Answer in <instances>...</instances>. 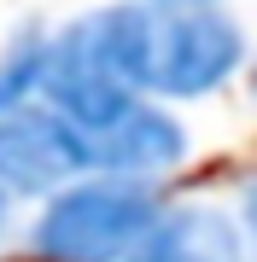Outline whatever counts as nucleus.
<instances>
[{
  "mask_svg": "<svg viewBox=\"0 0 257 262\" xmlns=\"http://www.w3.org/2000/svg\"><path fill=\"white\" fill-rule=\"evenodd\" d=\"M141 94H129L123 76L111 70V58L100 47L94 12L76 24H65L58 35H47V58H41V105H53L65 122H76L82 134L105 128L129 111Z\"/></svg>",
  "mask_w": 257,
  "mask_h": 262,
  "instance_id": "obj_3",
  "label": "nucleus"
},
{
  "mask_svg": "<svg viewBox=\"0 0 257 262\" xmlns=\"http://www.w3.org/2000/svg\"><path fill=\"white\" fill-rule=\"evenodd\" d=\"M88 140V175H123V181H158L181 169L187 158V128L158 99H134L117 122L82 134Z\"/></svg>",
  "mask_w": 257,
  "mask_h": 262,
  "instance_id": "obj_5",
  "label": "nucleus"
},
{
  "mask_svg": "<svg viewBox=\"0 0 257 262\" xmlns=\"http://www.w3.org/2000/svg\"><path fill=\"white\" fill-rule=\"evenodd\" d=\"M129 262H246V239L216 204H175L146 227Z\"/></svg>",
  "mask_w": 257,
  "mask_h": 262,
  "instance_id": "obj_6",
  "label": "nucleus"
},
{
  "mask_svg": "<svg viewBox=\"0 0 257 262\" xmlns=\"http://www.w3.org/2000/svg\"><path fill=\"white\" fill-rule=\"evenodd\" d=\"M6 215H12V192L0 187V233H6Z\"/></svg>",
  "mask_w": 257,
  "mask_h": 262,
  "instance_id": "obj_10",
  "label": "nucleus"
},
{
  "mask_svg": "<svg viewBox=\"0 0 257 262\" xmlns=\"http://www.w3.org/2000/svg\"><path fill=\"white\" fill-rule=\"evenodd\" d=\"M141 6H216V0H141Z\"/></svg>",
  "mask_w": 257,
  "mask_h": 262,
  "instance_id": "obj_9",
  "label": "nucleus"
},
{
  "mask_svg": "<svg viewBox=\"0 0 257 262\" xmlns=\"http://www.w3.org/2000/svg\"><path fill=\"white\" fill-rule=\"evenodd\" d=\"M158 215L164 198L152 181L82 175L41 204L29 245L41 262H129V251L146 239Z\"/></svg>",
  "mask_w": 257,
  "mask_h": 262,
  "instance_id": "obj_2",
  "label": "nucleus"
},
{
  "mask_svg": "<svg viewBox=\"0 0 257 262\" xmlns=\"http://www.w3.org/2000/svg\"><path fill=\"white\" fill-rule=\"evenodd\" d=\"M234 222H240V239H246V256H257V175L240 187V210H234Z\"/></svg>",
  "mask_w": 257,
  "mask_h": 262,
  "instance_id": "obj_8",
  "label": "nucleus"
},
{
  "mask_svg": "<svg viewBox=\"0 0 257 262\" xmlns=\"http://www.w3.org/2000/svg\"><path fill=\"white\" fill-rule=\"evenodd\" d=\"M100 47L129 94L141 99H205L246 64V29L222 6H105L94 12Z\"/></svg>",
  "mask_w": 257,
  "mask_h": 262,
  "instance_id": "obj_1",
  "label": "nucleus"
},
{
  "mask_svg": "<svg viewBox=\"0 0 257 262\" xmlns=\"http://www.w3.org/2000/svg\"><path fill=\"white\" fill-rule=\"evenodd\" d=\"M41 58H47V35H41V29H24V35L0 53V117L41 94Z\"/></svg>",
  "mask_w": 257,
  "mask_h": 262,
  "instance_id": "obj_7",
  "label": "nucleus"
},
{
  "mask_svg": "<svg viewBox=\"0 0 257 262\" xmlns=\"http://www.w3.org/2000/svg\"><path fill=\"white\" fill-rule=\"evenodd\" d=\"M88 175V140L76 122H65L53 105H18L0 117V187L53 198L58 187Z\"/></svg>",
  "mask_w": 257,
  "mask_h": 262,
  "instance_id": "obj_4",
  "label": "nucleus"
}]
</instances>
